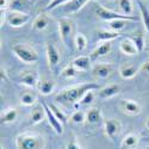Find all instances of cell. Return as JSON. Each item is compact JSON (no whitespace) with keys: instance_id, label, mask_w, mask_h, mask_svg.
Returning a JSON list of instances; mask_svg holds the SVG:
<instances>
[{"instance_id":"19","label":"cell","mask_w":149,"mask_h":149,"mask_svg":"<svg viewBox=\"0 0 149 149\" xmlns=\"http://www.w3.org/2000/svg\"><path fill=\"white\" fill-rule=\"evenodd\" d=\"M139 141H140L139 136L134 132H130L124 136V139L122 140V143H120V148L122 149H134L137 147Z\"/></svg>"},{"instance_id":"41","label":"cell","mask_w":149,"mask_h":149,"mask_svg":"<svg viewBox=\"0 0 149 149\" xmlns=\"http://www.w3.org/2000/svg\"><path fill=\"white\" fill-rule=\"evenodd\" d=\"M8 1L7 0H0V8H1V11H5V8L8 6Z\"/></svg>"},{"instance_id":"27","label":"cell","mask_w":149,"mask_h":149,"mask_svg":"<svg viewBox=\"0 0 149 149\" xmlns=\"http://www.w3.org/2000/svg\"><path fill=\"white\" fill-rule=\"evenodd\" d=\"M74 45L78 52H84L86 47H87V38L86 36L81 32L75 33V38H74Z\"/></svg>"},{"instance_id":"39","label":"cell","mask_w":149,"mask_h":149,"mask_svg":"<svg viewBox=\"0 0 149 149\" xmlns=\"http://www.w3.org/2000/svg\"><path fill=\"white\" fill-rule=\"evenodd\" d=\"M140 69H141L142 72L149 74V61H144L143 63L141 65V68H140Z\"/></svg>"},{"instance_id":"37","label":"cell","mask_w":149,"mask_h":149,"mask_svg":"<svg viewBox=\"0 0 149 149\" xmlns=\"http://www.w3.org/2000/svg\"><path fill=\"white\" fill-rule=\"evenodd\" d=\"M70 1V0H53V1L49 4L48 6H45V10L47 11H53L54 8L61 6V5H63V4H68Z\"/></svg>"},{"instance_id":"2","label":"cell","mask_w":149,"mask_h":149,"mask_svg":"<svg viewBox=\"0 0 149 149\" xmlns=\"http://www.w3.org/2000/svg\"><path fill=\"white\" fill-rule=\"evenodd\" d=\"M17 149H44L45 140L42 135L33 132H23L16 137Z\"/></svg>"},{"instance_id":"38","label":"cell","mask_w":149,"mask_h":149,"mask_svg":"<svg viewBox=\"0 0 149 149\" xmlns=\"http://www.w3.org/2000/svg\"><path fill=\"white\" fill-rule=\"evenodd\" d=\"M66 149H82V147L77 142V140H70V141L67 143Z\"/></svg>"},{"instance_id":"12","label":"cell","mask_w":149,"mask_h":149,"mask_svg":"<svg viewBox=\"0 0 149 149\" xmlns=\"http://www.w3.org/2000/svg\"><path fill=\"white\" fill-rule=\"evenodd\" d=\"M43 105H44L45 112H47L48 122H49V124H50V127L53 128V130H54L57 135L63 134V124H62V123L56 118V116L53 113V111L50 110V107L48 106V104H47V103H43Z\"/></svg>"},{"instance_id":"23","label":"cell","mask_w":149,"mask_h":149,"mask_svg":"<svg viewBox=\"0 0 149 149\" xmlns=\"http://www.w3.org/2000/svg\"><path fill=\"white\" fill-rule=\"evenodd\" d=\"M49 23H50V19H49V17L47 15H44V13H41V15H38V16L35 18V20L32 23V28H33V30L42 31V30H44V29L48 28Z\"/></svg>"},{"instance_id":"33","label":"cell","mask_w":149,"mask_h":149,"mask_svg":"<svg viewBox=\"0 0 149 149\" xmlns=\"http://www.w3.org/2000/svg\"><path fill=\"white\" fill-rule=\"evenodd\" d=\"M77 73H78V69L70 63V65L66 66L63 69H62L61 77L62 78H66V79H72V78H74V77L77 75Z\"/></svg>"},{"instance_id":"7","label":"cell","mask_w":149,"mask_h":149,"mask_svg":"<svg viewBox=\"0 0 149 149\" xmlns=\"http://www.w3.org/2000/svg\"><path fill=\"white\" fill-rule=\"evenodd\" d=\"M30 20V16L23 12H15L10 11L6 16V22L11 28H20L24 26Z\"/></svg>"},{"instance_id":"16","label":"cell","mask_w":149,"mask_h":149,"mask_svg":"<svg viewBox=\"0 0 149 149\" xmlns=\"http://www.w3.org/2000/svg\"><path fill=\"white\" fill-rule=\"evenodd\" d=\"M119 91H120V87L117 84H110V85H107V86H105V87L99 90L98 95L102 99H110V98L117 95L119 93Z\"/></svg>"},{"instance_id":"25","label":"cell","mask_w":149,"mask_h":149,"mask_svg":"<svg viewBox=\"0 0 149 149\" xmlns=\"http://www.w3.org/2000/svg\"><path fill=\"white\" fill-rule=\"evenodd\" d=\"M87 1L88 0H70L65 6V12L66 13H75L79 10H81Z\"/></svg>"},{"instance_id":"17","label":"cell","mask_w":149,"mask_h":149,"mask_svg":"<svg viewBox=\"0 0 149 149\" xmlns=\"http://www.w3.org/2000/svg\"><path fill=\"white\" fill-rule=\"evenodd\" d=\"M119 49L124 55H128V56H134L140 54L135 43L131 41V38H124L119 44Z\"/></svg>"},{"instance_id":"30","label":"cell","mask_w":149,"mask_h":149,"mask_svg":"<svg viewBox=\"0 0 149 149\" xmlns=\"http://www.w3.org/2000/svg\"><path fill=\"white\" fill-rule=\"evenodd\" d=\"M36 94L32 92H25L20 95V103L24 106H32L36 103Z\"/></svg>"},{"instance_id":"18","label":"cell","mask_w":149,"mask_h":149,"mask_svg":"<svg viewBox=\"0 0 149 149\" xmlns=\"http://www.w3.org/2000/svg\"><path fill=\"white\" fill-rule=\"evenodd\" d=\"M55 81L52 79H40V82L37 85V88H38L40 93L43 95H49L52 94L55 90Z\"/></svg>"},{"instance_id":"36","label":"cell","mask_w":149,"mask_h":149,"mask_svg":"<svg viewBox=\"0 0 149 149\" xmlns=\"http://www.w3.org/2000/svg\"><path fill=\"white\" fill-rule=\"evenodd\" d=\"M94 98H95L94 92L93 91H88L87 93H85V95L79 100V104L80 105H88L94 100Z\"/></svg>"},{"instance_id":"22","label":"cell","mask_w":149,"mask_h":149,"mask_svg":"<svg viewBox=\"0 0 149 149\" xmlns=\"http://www.w3.org/2000/svg\"><path fill=\"white\" fill-rule=\"evenodd\" d=\"M139 72V67H136L135 65H123L119 67V75L123 79H132Z\"/></svg>"},{"instance_id":"42","label":"cell","mask_w":149,"mask_h":149,"mask_svg":"<svg viewBox=\"0 0 149 149\" xmlns=\"http://www.w3.org/2000/svg\"><path fill=\"white\" fill-rule=\"evenodd\" d=\"M144 125H146V128L149 130V117L146 119V122H144Z\"/></svg>"},{"instance_id":"9","label":"cell","mask_w":149,"mask_h":149,"mask_svg":"<svg viewBox=\"0 0 149 149\" xmlns=\"http://www.w3.org/2000/svg\"><path fill=\"white\" fill-rule=\"evenodd\" d=\"M112 70H113L112 65L104 62V63H97L92 68V74L97 80H104L111 75Z\"/></svg>"},{"instance_id":"21","label":"cell","mask_w":149,"mask_h":149,"mask_svg":"<svg viewBox=\"0 0 149 149\" xmlns=\"http://www.w3.org/2000/svg\"><path fill=\"white\" fill-rule=\"evenodd\" d=\"M103 119V115L102 111L97 109V107H92L87 112H86V122L88 124H92V125H95V124L100 123Z\"/></svg>"},{"instance_id":"35","label":"cell","mask_w":149,"mask_h":149,"mask_svg":"<svg viewBox=\"0 0 149 149\" xmlns=\"http://www.w3.org/2000/svg\"><path fill=\"white\" fill-rule=\"evenodd\" d=\"M125 22L127 20H123V19H117V20H112V22H109V26L112 31L119 32L120 30L124 29L125 26Z\"/></svg>"},{"instance_id":"4","label":"cell","mask_w":149,"mask_h":149,"mask_svg":"<svg viewBox=\"0 0 149 149\" xmlns=\"http://www.w3.org/2000/svg\"><path fill=\"white\" fill-rule=\"evenodd\" d=\"M58 31H60V36H61V40L63 42V44L67 48H70L72 44H74V38H75L73 20L67 17L61 18L58 20Z\"/></svg>"},{"instance_id":"24","label":"cell","mask_w":149,"mask_h":149,"mask_svg":"<svg viewBox=\"0 0 149 149\" xmlns=\"http://www.w3.org/2000/svg\"><path fill=\"white\" fill-rule=\"evenodd\" d=\"M18 118V111L15 107H11V109H6L4 110V112L1 113V123L3 124H11L16 122Z\"/></svg>"},{"instance_id":"31","label":"cell","mask_w":149,"mask_h":149,"mask_svg":"<svg viewBox=\"0 0 149 149\" xmlns=\"http://www.w3.org/2000/svg\"><path fill=\"white\" fill-rule=\"evenodd\" d=\"M131 41L135 43V45H136V48H137L139 53H142L143 49H144V36L141 32H136L131 37Z\"/></svg>"},{"instance_id":"6","label":"cell","mask_w":149,"mask_h":149,"mask_svg":"<svg viewBox=\"0 0 149 149\" xmlns=\"http://www.w3.org/2000/svg\"><path fill=\"white\" fill-rule=\"evenodd\" d=\"M122 131V123L119 119L116 118H109L104 120V132L106 137L113 141L118 137V135Z\"/></svg>"},{"instance_id":"14","label":"cell","mask_w":149,"mask_h":149,"mask_svg":"<svg viewBox=\"0 0 149 149\" xmlns=\"http://www.w3.org/2000/svg\"><path fill=\"white\" fill-rule=\"evenodd\" d=\"M47 117V112L43 103L41 105H36L32 107L31 113H30V122L31 124H38Z\"/></svg>"},{"instance_id":"34","label":"cell","mask_w":149,"mask_h":149,"mask_svg":"<svg viewBox=\"0 0 149 149\" xmlns=\"http://www.w3.org/2000/svg\"><path fill=\"white\" fill-rule=\"evenodd\" d=\"M85 120H86V112H84L81 110L73 112V115L70 116V122L74 124H82Z\"/></svg>"},{"instance_id":"32","label":"cell","mask_w":149,"mask_h":149,"mask_svg":"<svg viewBox=\"0 0 149 149\" xmlns=\"http://www.w3.org/2000/svg\"><path fill=\"white\" fill-rule=\"evenodd\" d=\"M119 8L123 12V15L131 16L132 11H134L131 0H119Z\"/></svg>"},{"instance_id":"3","label":"cell","mask_w":149,"mask_h":149,"mask_svg":"<svg viewBox=\"0 0 149 149\" xmlns=\"http://www.w3.org/2000/svg\"><path fill=\"white\" fill-rule=\"evenodd\" d=\"M12 52L13 54L24 63L33 65L40 60V55L35 49L25 43H18L12 47Z\"/></svg>"},{"instance_id":"20","label":"cell","mask_w":149,"mask_h":149,"mask_svg":"<svg viewBox=\"0 0 149 149\" xmlns=\"http://www.w3.org/2000/svg\"><path fill=\"white\" fill-rule=\"evenodd\" d=\"M30 5H31L30 0H10L8 7H10L11 11L23 12V13H25V11L29 10Z\"/></svg>"},{"instance_id":"13","label":"cell","mask_w":149,"mask_h":149,"mask_svg":"<svg viewBox=\"0 0 149 149\" xmlns=\"http://www.w3.org/2000/svg\"><path fill=\"white\" fill-rule=\"evenodd\" d=\"M111 50H112V43H111L110 41L102 42V43H99V45H97V48L91 53V58L92 60H97L99 57L106 56L107 54L111 53Z\"/></svg>"},{"instance_id":"1","label":"cell","mask_w":149,"mask_h":149,"mask_svg":"<svg viewBox=\"0 0 149 149\" xmlns=\"http://www.w3.org/2000/svg\"><path fill=\"white\" fill-rule=\"evenodd\" d=\"M94 90H100L99 85L95 82H87V84H80L72 86V87H67L58 92V94L55 97V102L62 103V104H73L77 103L78 100L87 93L88 91H94Z\"/></svg>"},{"instance_id":"11","label":"cell","mask_w":149,"mask_h":149,"mask_svg":"<svg viewBox=\"0 0 149 149\" xmlns=\"http://www.w3.org/2000/svg\"><path fill=\"white\" fill-rule=\"evenodd\" d=\"M40 82V75L36 70H24L20 74V84L28 87H36Z\"/></svg>"},{"instance_id":"40","label":"cell","mask_w":149,"mask_h":149,"mask_svg":"<svg viewBox=\"0 0 149 149\" xmlns=\"http://www.w3.org/2000/svg\"><path fill=\"white\" fill-rule=\"evenodd\" d=\"M0 79H1V81H7L6 72H5V69L3 68V66H1V69H0Z\"/></svg>"},{"instance_id":"5","label":"cell","mask_w":149,"mask_h":149,"mask_svg":"<svg viewBox=\"0 0 149 149\" xmlns=\"http://www.w3.org/2000/svg\"><path fill=\"white\" fill-rule=\"evenodd\" d=\"M95 15L106 22H112V20H117V19H123V20H132V22H137L139 18L134 17V16H127L123 13H118V12H113L111 10H107L106 7L99 5L95 10Z\"/></svg>"},{"instance_id":"44","label":"cell","mask_w":149,"mask_h":149,"mask_svg":"<svg viewBox=\"0 0 149 149\" xmlns=\"http://www.w3.org/2000/svg\"><path fill=\"white\" fill-rule=\"evenodd\" d=\"M52 1H53V0H50V3H52ZM50 3H49V4H50Z\"/></svg>"},{"instance_id":"15","label":"cell","mask_w":149,"mask_h":149,"mask_svg":"<svg viewBox=\"0 0 149 149\" xmlns=\"http://www.w3.org/2000/svg\"><path fill=\"white\" fill-rule=\"evenodd\" d=\"M72 65L79 72H86V70H90L92 67V58L91 56H79L73 60Z\"/></svg>"},{"instance_id":"28","label":"cell","mask_w":149,"mask_h":149,"mask_svg":"<svg viewBox=\"0 0 149 149\" xmlns=\"http://www.w3.org/2000/svg\"><path fill=\"white\" fill-rule=\"evenodd\" d=\"M137 5H139V8H140V12H141V18L143 20V24H144V28L146 30L149 32V10L148 7L142 3V1H137Z\"/></svg>"},{"instance_id":"29","label":"cell","mask_w":149,"mask_h":149,"mask_svg":"<svg viewBox=\"0 0 149 149\" xmlns=\"http://www.w3.org/2000/svg\"><path fill=\"white\" fill-rule=\"evenodd\" d=\"M48 106L50 107V110L53 111V113L56 116V118L62 123V124H66L67 123V120H68V117H67V115L62 111L57 105H55V104H48Z\"/></svg>"},{"instance_id":"43","label":"cell","mask_w":149,"mask_h":149,"mask_svg":"<svg viewBox=\"0 0 149 149\" xmlns=\"http://www.w3.org/2000/svg\"><path fill=\"white\" fill-rule=\"evenodd\" d=\"M0 149H5V148H4V147H1V148H0Z\"/></svg>"},{"instance_id":"10","label":"cell","mask_w":149,"mask_h":149,"mask_svg":"<svg viewBox=\"0 0 149 149\" xmlns=\"http://www.w3.org/2000/svg\"><path fill=\"white\" fill-rule=\"evenodd\" d=\"M119 107L122 109L123 112H125L130 116H137L142 111L140 104L135 100H131V99H123V100H120Z\"/></svg>"},{"instance_id":"8","label":"cell","mask_w":149,"mask_h":149,"mask_svg":"<svg viewBox=\"0 0 149 149\" xmlns=\"http://www.w3.org/2000/svg\"><path fill=\"white\" fill-rule=\"evenodd\" d=\"M47 58H48V65L49 68L52 70H54L61 61V54L60 50L57 49V47L54 43H47Z\"/></svg>"},{"instance_id":"26","label":"cell","mask_w":149,"mask_h":149,"mask_svg":"<svg viewBox=\"0 0 149 149\" xmlns=\"http://www.w3.org/2000/svg\"><path fill=\"white\" fill-rule=\"evenodd\" d=\"M97 36H98V40L102 41V42H107V41H113V40H117L122 36L119 32H116V31H107V30H99L97 32Z\"/></svg>"}]
</instances>
